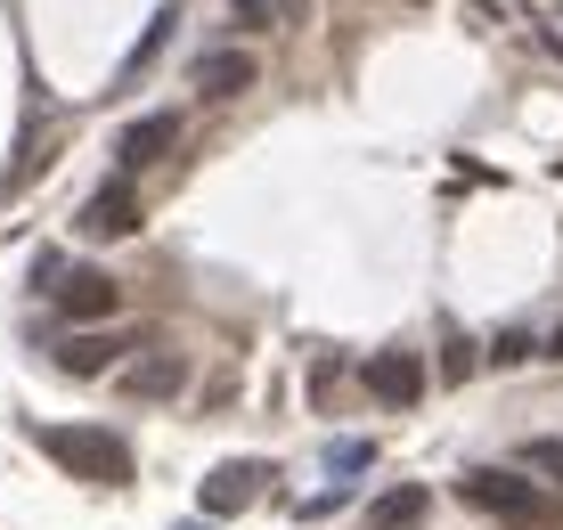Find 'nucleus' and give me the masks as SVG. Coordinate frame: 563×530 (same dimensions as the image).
Instances as JSON below:
<instances>
[{"mask_svg":"<svg viewBox=\"0 0 563 530\" xmlns=\"http://www.w3.org/2000/svg\"><path fill=\"white\" fill-rule=\"evenodd\" d=\"M457 498L474 506V515L507 522V530H548V522H555V498H548L539 482L507 474V465H474V474L457 482Z\"/></svg>","mask_w":563,"mask_h":530,"instance_id":"f257e3e1","label":"nucleus"},{"mask_svg":"<svg viewBox=\"0 0 563 530\" xmlns=\"http://www.w3.org/2000/svg\"><path fill=\"white\" fill-rule=\"evenodd\" d=\"M42 457H57L74 482H99V489H123L131 482V449L107 433V424H42Z\"/></svg>","mask_w":563,"mask_h":530,"instance_id":"f03ea898","label":"nucleus"},{"mask_svg":"<svg viewBox=\"0 0 563 530\" xmlns=\"http://www.w3.org/2000/svg\"><path fill=\"white\" fill-rule=\"evenodd\" d=\"M262 482H269V465H262V457H229V465H212V474L197 482V506H205V522H229V515H245V506L262 498Z\"/></svg>","mask_w":563,"mask_h":530,"instance_id":"7ed1b4c3","label":"nucleus"},{"mask_svg":"<svg viewBox=\"0 0 563 530\" xmlns=\"http://www.w3.org/2000/svg\"><path fill=\"white\" fill-rule=\"evenodd\" d=\"M172 147H180V114H140V123H123V140H114V180H140Z\"/></svg>","mask_w":563,"mask_h":530,"instance_id":"20e7f679","label":"nucleus"},{"mask_svg":"<svg viewBox=\"0 0 563 530\" xmlns=\"http://www.w3.org/2000/svg\"><path fill=\"white\" fill-rule=\"evenodd\" d=\"M180 384H188L180 351H131V360L114 367V391H123V400H172Z\"/></svg>","mask_w":563,"mask_h":530,"instance_id":"39448f33","label":"nucleus"},{"mask_svg":"<svg viewBox=\"0 0 563 530\" xmlns=\"http://www.w3.org/2000/svg\"><path fill=\"white\" fill-rule=\"evenodd\" d=\"M49 302L66 310L74 327H99V319H114V302H123V286H114L107 269H66V278L49 286Z\"/></svg>","mask_w":563,"mask_h":530,"instance_id":"423d86ee","label":"nucleus"},{"mask_svg":"<svg viewBox=\"0 0 563 530\" xmlns=\"http://www.w3.org/2000/svg\"><path fill=\"white\" fill-rule=\"evenodd\" d=\"M360 384H367V400H384V408H417L424 400V360L417 351H376V360L360 367Z\"/></svg>","mask_w":563,"mask_h":530,"instance_id":"0eeeda50","label":"nucleus"},{"mask_svg":"<svg viewBox=\"0 0 563 530\" xmlns=\"http://www.w3.org/2000/svg\"><path fill=\"white\" fill-rule=\"evenodd\" d=\"M262 82V66H254V49H205L197 66H188V90H205V98H238V90H254Z\"/></svg>","mask_w":563,"mask_h":530,"instance_id":"6e6552de","label":"nucleus"},{"mask_svg":"<svg viewBox=\"0 0 563 530\" xmlns=\"http://www.w3.org/2000/svg\"><path fill=\"white\" fill-rule=\"evenodd\" d=\"M82 238H131L140 229V188L131 180H107V188H90V205H82Z\"/></svg>","mask_w":563,"mask_h":530,"instance_id":"1a4fd4ad","label":"nucleus"},{"mask_svg":"<svg viewBox=\"0 0 563 530\" xmlns=\"http://www.w3.org/2000/svg\"><path fill=\"white\" fill-rule=\"evenodd\" d=\"M424 515H433V489L424 482H400L384 498H367V530H417Z\"/></svg>","mask_w":563,"mask_h":530,"instance_id":"9d476101","label":"nucleus"},{"mask_svg":"<svg viewBox=\"0 0 563 530\" xmlns=\"http://www.w3.org/2000/svg\"><path fill=\"white\" fill-rule=\"evenodd\" d=\"M57 367H66V376H114V367H123V343L114 335H74V343H57Z\"/></svg>","mask_w":563,"mask_h":530,"instance_id":"9b49d317","label":"nucleus"},{"mask_svg":"<svg viewBox=\"0 0 563 530\" xmlns=\"http://www.w3.org/2000/svg\"><path fill=\"white\" fill-rule=\"evenodd\" d=\"M172 33H180V0H164V9L147 16V33H140V42H131V57H123V82H140V74L155 66V57H164V42H172Z\"/></svg>","mask_w":563,"mask_h":530,"instance_id":"f8f14e48","label":"nucleus"},{"mask_svg":"<svg viewBox=\"0 0 563 530\" xmlns=\"http://www.w3.org/2000/svg\"><path fill=\"white\" fill-rule=\"evenodd\" d=\"M229 25L238 33H286V25H302V0H229Z\"/></svg>","mask_w":563,"mask_h":530,"instance_id":"ddd939ff","label":"nucleus"},{"mask_svg":"<svg viewBox=\"0 0 563 530\" xmlns=\"http://www.w3.org/2000/svg\"><path fill=\"white\" fill-rule=\"evenodd\" d=\"M376 465V441H335L327 449V474H367Z\"/></svg>","mask_w":563,"mask_h":530,"instance_id":"4468645a","label":"nucleus"},{"mask_svg":"<svg viewBox=\"0 0 563 530\" xmlns=\"http://www.w3.org/2000/svg\"><path fill=\"white\" fill-rule=\"evenodd\" d=\"M522 465L531 474H548V482H563V441L548 433V441H522Z\"/></svg>","mask_w":563,"mask_h":530,"instance_id":"2eb2a0df","label":"nucleus"},{"mask_svg":"<svg viewBox=\"0 0 563 530\" xmlns=\"http://www.w3.org/2000/svg\"><path fill=\"white\" fill-rule=\"evenodd\" d=\"M490 360H498V367H522V360H531V335H522V327H507V335H490Z\"/></svg>","mask_w":563,"mask_h":530,"instance_id":"dca6fc26","label":"nucleus"},{"mask_svg":"<svg viewBox=\"0 0 563 530\" xmlns=\"http://www.w3.org/2000/svg\"><path fill=\"white\" fill-rule=\"evenodd\" d=\"M57 278H66V262H57V253H42V262H33V294H49Z\"/></svg>","mask_w":563,"mask_h":530,"instance_id":"f3484780","label":"nucleus"},{"mask_svg":"<svg viewBox=\"0 0 563 530\" xmlns=\"http://www.w3.org/2000/svg\"><path fill=\"white\" fill-rule=\"evenodd\" d=\"M548 360H555V367H563V327H555V335H548Z\"/></svg>","mask_w":563,"mask_h":530,"instance_id":"a211bd4d","label":"nucleus"},{"mask_svg":"<svg viewBox=\"0 0 563 530\" xmlns=\"http://www.w3.org/2000/svg\"><path fill=\"white\" fill-rule=\"evenodd\" d=\"M180 530H212V522H180Z\"/></svg>","mask_w":563,"mask_h":530,"instance_id":"6ab92c4d","label":"nucleus"},{"mask_svg":"<svg viewBox=\"0 0 563 530\" xmlns=\"http://www.w3.org/2000/svg\"><path fill=\"white\" fill-rule=\"evenodd\" d=\"M555 49H563V33H555Z\"/></svg>","mask_w":563,"mask_h":530,"instance_id":"aec40b11","label":"nucleus"}]
</instances>
